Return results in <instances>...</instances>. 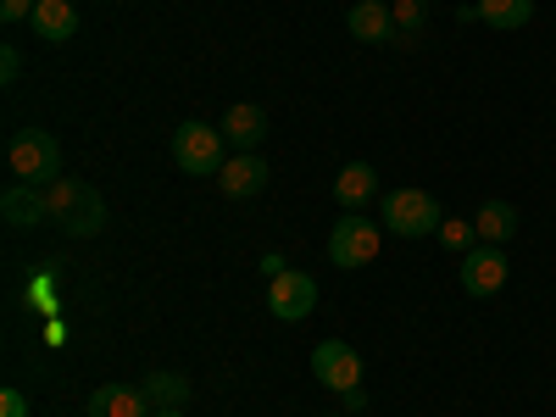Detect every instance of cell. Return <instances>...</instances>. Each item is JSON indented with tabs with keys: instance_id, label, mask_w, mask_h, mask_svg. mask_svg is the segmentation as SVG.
<instances>
[{
	"instance_id": "e0dca14e",
	"label": "cell",
	"mask_w": 556,
	"mask_h": 417,
	"mask_svg": "<svg viewBox=\"0 0 556 417\" xmlns=\"http://www.w3.org/2000/svg\"><path fill=\"white\" fill-rule=\"evenodd\" d=\"M479 23L501 28V34H518L534 23V0H479Z\"/></svg>"
},
{
	"instance_id": "4fadbf2b",
	"label": "cell",
	"mask_w": 556,
	"mask_h": 417,
	"mask_svg": "<svg viewBox=\"0 0 556 417\" xmlns=\"http://www.w3.org/2000/svg\"><path fill=\"white\" fill-rule=\"evenodd\" d=\"M101 228H106V201H101V190H96V184H78L73 212L62 217V235H73V240H96Z\"/></svg>"
},
{
	"instance_id": "603a6c76",
	"label": "cell",
	"mask_w": 556,
	"mask_h": 417,
	"mask_svg": "<svg viewBox=\"0 0 556 417\" xmlns=\"http://www.w3.org/2000/svg\"><path fill=\"white\" fill-rule=\"evenodd\" d=\"M17 78H23V51L7 45V51H0V84H17Z\"/></svg>"
},
{
	"instance_id": "7402d4cb",
	"label": "cell",
	"mask_w": 556,
	"mask_h": 417,
	"mask_svg": "<svg viewBox=\"0 0 556 417\" xmlns=\"http://www.w3.org/2000/svg\"><path fill=\"white\" fill-rule=\"evenodd\" d=\"M34 7H39V0H0V23H7V28L34 23Z\"/></svg>"
},
{
	"instance_id": "5b68a950",
	"label": "cell",
	"mask_w": 556,
	"mask_h": 417,
	"mask_svg": "<svg viewBox=\"0 0 556 417\" xmlns=\"http://www.w3.org/2000/svg\"><path fill=\"white\" fill-rule=\"evenodd\" d=\"M267 312L278 323H301L317 312V278L301 273V267H285L278 278H267Z\"/></svg>"
},
{
	"instance_id": "5bb4252c",
	"label": "cell",
	"mask_w": 556,
	"mask_h": 417,
	"mask_svg": "<svg viewBox=\"0 0 556 417\" xmlns=\"http://www.w3.org/2000/svg\"><path fill=\"white\" fill-rule=\"evenodd\" d=\"M217 128H223V139H228L235 151H256L262 139H267V112L251 106V101H240V106H228V112H223Z\"/></svg>"
},
{
	"instance_id": "9c48e42d",
	"label": "cell",
	"mask_w": 556,
	"mask_h": 417,
	"mask_svg": "<svg viewBox=\"0 0 556 417\" xmlns=\"http://www.w3.org/2000/svg\"><path fill=\"white\" fill-rule=\"evenodd\" d=\"M334 201H340V212H367L379 201V167L374 162H345L340 178H334Z\"/></svg>"
},
{
	"instance_id": "8fae6325",
	"label": "cell",
	"mask_w": 556,
	"mask_h": 417,
	"mask_svg": "<svg viewBox=\"0 0 556 417\" xmlns=\"http://www.w3.org/2000/svg\"><path fill=\"white\" fill-rule=\"evenodd\" d=\"M345 28H351V39H362V45H384V39L401 34L390 0H356V7L345 12Z\"/></svg>"
},
{
	"instance_id": "3957f363",
	"label": "cell",
	"mask_w": 556,
	"mask_h": 417,
	"mask_svg": "<svg viewBox=\"0 0 556 417\" xmlns=\"http://www.w3.org/2000/svg\"><path fill=\"white\" fill-rule=\"evenodd\" d=\"M223 151H228V139H223V128H212V123H178L173 139H167L173 167H178V173H190V178L223 173V162H228Z\"/></svg>"
},
{
	"instance_id": "30bf717a",
	"label": "cell",
	"mask_w": 556,
	"mask_h": 417,
	"mask_svg": "<svg viewBox=\"0 0 556 417\" xmlns=\"http://www.w3.org/2000/svg\"><path fill=\"white\" fill-rule=\"evenodd\" d=\"M151 395L146 384H101L89 395V417H151Z\"/></svg>"
},
{
	"instance_id": "d6986e66",
	"label": "cell",
	"mask_w": 556,
	"mask_h": 417,
	"mask_svg": "<svg viewBox=\"0 0 556 417\" xmlns=\"http://www.w3.org/2000/svg\"><path fill=\"white\" fill-rule=\"evenodd\" d=\"M440 245H445V251H456V256H468V251L479 245L473 217H445V223H440Z\"/></svg>"
},
{
	"instance_id": "277c9868",
	"label": "cell",
	"mask_w": 556,
	"mask_h": 417,
	"mask_svg": "<svg viewBox=\"0 0 556 417\" xmlns=\"http://www.w3.org/2000/svg\"><path fill=\"white\" fill-rule=\"evenodd\" d=\"M384 245V223L367 212H340L334 235H329V262L334 267H367Z\"/></svg>"
},
{
	"instance_id": "ac0fdd59",
	"label": "cell",
	"mask_w": 556,
	"mask_h": 417,
	"mask_svg": "<svg viewBox=\"0 0 556 417\" xmlns=\"http://www.w3.org/2000/svg\"><path fill=\"white\" fill-rule=\"evenodd\" d=\"M146 395H151V406H184L195 390H190V379H184V374H151L146 379Z\"/></svg>"
},
{
	"instance_id": "ffe728a7",
	"label": "cell",
	"mask_w": 556,
	"mask_h": 417,
	"mask_svg": "<svg viewBox=\"0 0 556 417\" xmlns=\"http://www.w3.org/2000/svg\"><path fill=\"white\" fill-rule=\"evenodd\" d=\"M390 12H395L401 34H424L429 28V0H390Z\"/></svg>"
},
{
	"instance_id": "2e32d148",
	"label": "cell",
	"mask_w": 556,
	"mask_h": 417,
	"mask_svg": "<svg viewBox=\"0 0 556 417\" xmlns=\"http://www.w3.org/2000/svg\"><path fill=\"white\" fill-rule=\"evenodd\" d=\"M34 34L51 39V45L73 39L78 34V7H73V0H39V7H34Z\"/></svg>"
},
{
	"instance_id": "4316f807",
	"label": "cell",
	"mask_w": 556,
	"mask_h": 417,
	"mask_svg": "<svg viewBox=\"0 0 556 417\" xmlns=\"http://www.w3.org/2000/svg\"><path fill=\"white\" fill-rule=\"evenodd\" d=\"M151 417H184V406H156Z\"/></svg>"
},
{
	"instance_id": "6da1fadb",
	"label": "cell",
	"mask_w": 556,
	"mask_h": 417,
	"mask_svg": "<svg viewBox=\"0 0 556 417\" xmlns=\"http://www.w3.org/2000/svg\"><path fill=\"white\" fill-rule=\"evenodd\" d=\"M7 167L17 184H56L62 178V146H56V134H45V128H17L7 139Z\"/></svg>"
},
{
	"instance_id": "52a82bcc",
	"label": "cell",
	"mask_w": 556,
	"mask_h": 417,
	"mask_svg": "<svg viewBox=\"0 0 556 417\" xmlns=\"http://www.w3.org/2000/svg\"><path fill=\"white\" fill-rule=\"evenodd\" d=\"M506 273H513V262H506V245H473L468 256H462V290H468L473 301L484 295H501L506 290Z\"/></svg>"
},
{
	"instance_id": "484cf974",
	"label": "cell",
	"mask_w": 556,
	"mask_h": 417,
	"mask_svg": "<svg viewBox=\"0 0 556 417\" xmlns=\"http://www.w3.org/2000/svg\"><path fill=\"white\" fill-rule=\"evenodd\" d=\"M345 406H351V412H362V406H367V390H362V384H356V390H345Z\"/></svg>"
},
{
	"instance_id": "ba28073f",
	"label": "cell",
	"mask_w": 556,
	"mask_h": 417,
	"mask_svg": "<svg viewBox=\"0 0 556 417\" xmlns=\"http://www.w3.org/2000/svg\"><path fill=\"white\" fill-rule=\"evenodd\" d=\"M267 178H273V167H267L256 151H240V156H228V162H223L217 190H223L228 201H256V195L267 190Z\"/></svg>"
},
{
	"instance_id": "9a60e30c",
	"label": "cell",
	"mask_w": 556,
	"mask_h": 417,
	"mask_svg": "<svg viewBox=\"0 0 556 417\" xmlns=\"http://www.w3.org/2000/svg\"><path fill=\"white\" fill-rule=\"evenodd\" d=\"M473 228H479V240L484 245H506L523 228V217H518V206L513 201H484L479 212H473Z\"/></svg>"
},
{
	"instance_id": "7c38bea8",
	"label": "cell",
	"mask_w": 556,
	"mask_h": 417,
	"mask_svg": "<svg viewBox=\"0 0 556 417\" xmlns=\"http://www.w3.org/2000/svg\"><path fill=\"white\" fill-rule=\"evenodd\" d=\"M0 217H7L12 228H39L45 217H51V206H45V190L39 184H7V195H0Z\"/></svg>"
},
{
	"instance_id": "7a4b0ae2",
	"label": "cell",
	"mask_w": 556,
	"mask_h": 417,
	"mask_svg": "<svg viewBox=\"0 0 556 417\" xmlns=\"http://www.w3.org/2000/svg\"><path fill=\"white\" fill-rule=\"evenodd\" d=\"M379 223L395 240H424V235H440L445 212L429 190H390V195H379Z\"/></svg>"
},
{
	"instance_id": "8992f818",
	"label": "cell",
	"mask_w": 556,
	"mask_h": 417,
	"mask_svg": "<svg viewBox=\"0 0 556 417\" xmlns=\"http://www.w3.org/2000/svg\"><path fill=\"white\" fill-rule=\"evenodd\" d=\"M312 379H317L323 390H334V395L356 390V384H362V351L345 345V340H323V345H312Z\"/></svg>"
},
{
	"instance_id": "cb8c5ba5",
	"label": "cell",
	"mask_w": 556,
	"mask_h": 417,
	"mask_svg": "<svg viewBox=\"0 0 556 417\" xmlns=\"http://www.w3.org/2000/svg\"><path fill=\"white\" fill-rule=\"evenodd\" d=\"M0 417H28V395L23 390H0Z\"/></svg>"
},
{
	"instance_id": "d4e9b609",
	"label": "cell",
	"mask_w": 556,
	"mask_h": 417,
	"mask_svg": "<svg viewBox=\"0 0 556 417\" xmlns=\"http://www.w3.org/2000/svg\"><path fill=\"white\" fill-rule=\"evenodd\" d=\"M285 267H290V262L278 256V251H267V256H262V273H267V278H278V273H285Z\"/></svg>"
},
{
	"instance_id": "44dd1931",
	"label": "cell",
	"mask_w": 556,
	"mask_h": 417,
	"mask_svg": "<svg viewBox=\"0 0 556 417\" xmlns=\"http://www.w3.org/2000/svg\"><path fill=\"white\" fill-rule=\"evenodd\" d=\"M73 195H78V184L73 178H56V184H45V206H51V217L62 223L73 212Z\"/></svg>"
}]
</instances>
